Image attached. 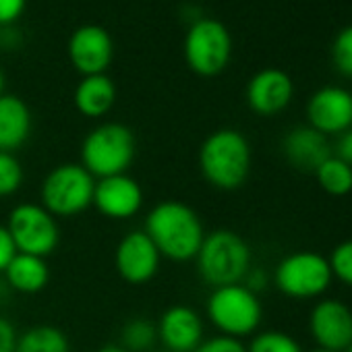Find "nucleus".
<instances>
[{
	"label": "nucleus",
	"instance_id": "aec40b11",
	"mask_svg": "<svg viewBox=\"0 0 352 352\" xmlns=\"http://www.w3.org/2000/svg\"><path fill=\"white\" fill-rule=\"evenodd\" d=\"M3 274L7 284L23 294H36L44 290L50 280V267L46 259L28 253H17Z\"/></svg>",
	"mask_w": 352,
	"mask_h": 352
},
{
	"label": "nucleus",
	"instance_id": "c85d7f7f",
	"mask_svg": "<svg viewBox=\"0 0 352 352\" xmlns=\"http://www.w3.org/2000/svg\"><path fill=\"white\" fill-rule=\"evenodd\" d=\"M28 0H0V25L17 21L25 11Z\"/></svg>",
	"mask_w": 352,
	"mask_h": 352
},
{
	"label": "nucleus",
	"instance_id": "c756f323",
	"mask_svg": "<svg viewBox=\"0 0 352 352\" xmlns=\"http://www.w3.org/2000/svg\"><path fill=\"white\" fill-rule=\"evenodd\" d=\"M17 255V249H15V243L7 230V226L0 224V274L7 270V265L11 263V259Z\"/></svg>",
	"mask_w": 352,
	"mask_h": 352
},
{
	"label": "nucleus",
	"instance_id": "a211bd4d",
	"mask_svg": "<svg viewBox=\"0 0 352 352\" xmlns=\"http://www.w3.org/2000/svg\"><path fill=\"white\" fill-rule=\"evenodd\" d=\"M32 135V110L17 98L3 94L0 96V151L13 153L23 147Z\"/></svg>",
	"mask_w": 352,
	"mask_h": 352
},
{
	"label": "nucleus",
	"instance_id": "ddd939ff",
	"mask_svg": "<svg viewBox=\"0 0 352 352\" xmlns=\"http://www.w3.org/2000/svg\"><path fill=\"white\" fill-rule=\"evenodd\" d=\"M91 206L110 220H129L143 206V189L129 174L106 176L96 181Z\"/></svg>",
	"mask_w": 352,
	"mask_h": 352
},
{
	"label": "nucleus",
	"instance_id": "f03ea898",
	"mask_svg": "<svg viewBox=\"0 0 352 352\" xmlns=\"http://www.w3.org/2000/svg\"><path fill=\"white\" fill-rule=\"evenodd\" d=\"M204 179L220 191L241 189L251 174V145L236 129H218L199 147Z\"/></svg>",
	"mask_w": 352,
	"mask_h": 352
},
{
	"label": "nucleus",
	"instance_id": "0eeeda50",
	"mask_svg": "<svg viewBox=\"0 0 352 352\" xmlns=\"http://www.w3.org/2000/svg\"><path fill=\"white\" fill-rule=\"evenodd\" d=\"M185 58L193 73L201 77L220 75L232 56V38L218 19H197L185 36Z\"/></svg>",
	"mask_w": 352,
	"mask_h": 352
},
{
	"label": "nucleus",
	"instance_id": "393cba45",
	"mask_svg": "<svg viewBox=\"0 0 352 352\" xmlns=\"http://www.w3.org/2000/svg\"><path fill=\"white\" fill-rule=\"evenodd\" d=\"M23 185V166L15 153L0 151V197L15 195Z\"/></svg>",
	"mask_w": 352,
	"mask_h": 352
},
{
	"label": "nucleus",
	"instance_id": "72a5a7b5",
	"mask_svg": "<svg viewBox=\"0 0 352 352\" xmlns=\"http://www.w3.org/2000/svg\"><path fill=\"white\" fill-rule=\"evenodd\" d=\"M5 91V75H3V69H0V96Z\"/></svg>",
	"mask_w": 352,
	"mask_h": 352
},
{
	"label": "nucleus",
	"instance_id": "9d476101",
	"mask_svg": "<svg viewBox=\"0 0 352 352\" xmlns=\"http://www.w3.org/2000/svg\"><path fill=\"white\" fill-rule=\"evenodd\" d=\"M162 255L143 230H133L122 236L114 253V265L120 278L129 284H145L155 278Z\"/></svg>",
	"mask_w": 352,
	"mask_h": 352
},
{
	"label": "nucleus",
	"instance_id": "20e7f679",
	"mask_svg": "<svg viewBox=\"0 0 352 352\" xmlns=\"http://www.w3.org/2000/svg\"><path fill=\"white\" fill-rule=\"evenodd\" d=\"M199 276L212 286L241 284L251 270V249L234 230H214L206 234L195 257Z\"/></svg>",
	"mask_w": 352,
	"mask_h": 352
},
{
	"label": "nucleus",
	"instance_id": "f257e3e1",
	"mask_svg": "<svg viewBox=\"0 0 352 352\" xmlns=\"http://www.w3.org/2000/svg\"><path fill=\"white\" fill-rule=\"evenodd\" d=\"M143 232L157 253L170 261H191L206 239V228L197 212L181 201H160L145 218Z\"/></svg>",
	"mask_w": 352,
	"mask_h": 352
},
{
	"label": "nucleus",
	"instance_id": "cd10ccee",
	"mask_svg": "<svg viewBox=\"0 0 352 352\" xmlns=\"http://www.w3.org/2000/svg\"><path fill=\"white\" fill-rule=\"evenodd\" d=\"M193 352H247V346L236 338H228L220 333L216 338L204 340Z\"/></svg>",
	"mask_w": 352,
	"mask_h": 352
},
{
	"label": "nucleus",
	"instance_id": "1a4fd4ad",
	"mask_svg": "<svg viewBox=\"0 0 352 352\" xmlns=\"http://www.w3.org/2000/svg\"><path fill=\"white\" fill-rule=\"evenodd\" d=\"M276 286L290 298H315L323 294L333 276L329 261L315 251H296L286 255L274 274Z\"/></svg>",
	"mask_w": 352,
	"mask_h": 352
},
{
	"label": "nucleus",
	"instance_id": "2eb2a0df",
	"mask_svg": "<svg viewBox=\"0 0 352 352\" xmlns=\"http://www.w3.org/2000/svg\"><path fill=\"white\" fill-rule=\"evenodd\" d=\"M162 348L172 352H193L204 338V321L199 313L187 305H174L160 315L155 325Z\"/></svg>",
	"mask_w": 352,
	"mask_h": 352
},
{
	"label": "nucleus",
	"instance_id": "b1692460",
	"mask_svg": "<svg viewBox=\"0 0 352 352\" xmlns=\"http://www.w3.org/2000/svg\"><path fill=\"white\" fill-rule=\"evenodd\" d=\"M247 352H302V348L292 336L278 329H267L253 336Z\"/></svg>",
	"mask_w": 352,
	"mask_h": 352
},
{
	"label": "nucleus",
	"instance_id": "4468645a",
	"mask_svg": "<svg viewBox=\"0 0 352 352\" xmlns=\"http://www.w3.org/2000/svg\"><path fill=\"white\" fill-rule=\"evenodd\" d=\"M309 329L319 348L344 352L352 342V311L336 298L319 300L311 311Z\"/></svg>",
	"mask_w": 352,
	"mask_h": 352
},
{
	"label": "nucleus",
	"instance_id": "bb28decb",
	"mask_svg": "<svg viewBox=\"0 0 352 352\" xmlns=\"http://www.w3.org/2000/svg\"><path fill=\"white\" fill-rule=\"evenodd\" d=\"M327 261H329V267H331V276L342 280L346 286L352 288V241L340 243L331 251Z\"/></svg>",
	"mask_w": 352,
	"mask_h": 352
},
{
	"label": "nucleus",
	"instance_id": "a878e982",
	"mask_svg": "<svg viewBox=\"0 0 352 352\" xmlns=\"http://www.w3.org/2000/svg\"><path fill=\"white\" fill-rule=\"evenodd\" d=\"M331 60L340 75L352 79V25L344 28L331 44Z\"/></svg>",
	"mask_w": 352,
	"mask_h": 352
},
{
	"label": "nucleus",
	"instance_id": "9b49d317",
	"mask_svg": "<svg viewBox=\"0 0 352 352\" xmlns=\"http://www.w3.org/2000/svg\"><path fill=\"white\" fill-rule=\"evenodd\" d=\"M69 58L73 67L83 75H102L112 63L114 44L110 34L102 25H81L69 38Z\"/></svg>",
	"mask_w": 352,
	"mask_h": 352
},
{
	"label": "nucleus",
	"instance_id": "2f4dec72",
	"mask_svg": "<svg viewBox=\"0 0 352 352\" xmlns=\"http://www.w3.org/2000/svg\"><path fill=\"white\" fill-rule=\"evenodd\" d=\"M17 346V331L13 323L5 317H0V352H15Z\"/></svg>",
	"mask_w": 352,
	"mask_h": 352
},
{
	"label": "nucleus",
	"instance_id": "c9c22d12",
	"mask_svg": "<svg viewBox=\"0 0 352 352\" xmlns=\"http://www.w3.org/2000/svg\"><path fill=\"white\" fill-rule=\"evenodd\" d=\"M344 352H352V342H350V344H348V348H346V350H344Z\"/></svg>",
	"mask_w": 352,
	"mask_h": 352
},
{
	"label": "nucleus",
	"instance_id": "5701e85b",
	"mask_svg": "<svg viewBox=\"0 0 352 352\" xmlns=\"http://www.w3.org/2000/svg\"><path fill=\"white\" fill-rule=\"evenodd\" d=\"M157 340L155 323H151L145 317L131 319L120 333V346L126 352H149L153 350V344Z\"/></svg>",
	"mask_w": 352,
	"mask_h": 352
},
{
	"label": "nucleus",
	"instance_id": "423d86ee",
	"mask_svg": "<svg viewBox=\"0 0 352 352\" xmlns=\"http://www.w3.org/2000/svg\"><path fill=\"white\" fill-rule=\"evenodd\" d=\"M206 311L210 321L222 331V336L236 340L255 333L263 315L257 294L245 284L214 288L208 298Z\"/></svg>",
	"mask_w": 352,
	"mask_h": 352
},
{
	"label": "nucleus",
	"instance_id": "7c9ffc66",
	"mask_svg": "<svg viewBox=\"0 0 352 352\" xmlns=\"http://www.w3.org/2000/svg\"><path fill=\"white\" fill-rule=\"evenodd\" d=\"M331 153L336 157H340L342 162H346L348 166H352V126L338 135V141H336V147L331 149Z\"/></svg>",
	"mask_w": 352,
	"mask_h": 352
},
{
	"label": "nucleus",
	"instance_id": "7ed1b4c3",
	"mask_svg": "<svg viewBox=\"0 0 352 352\" xmlns=\"http://www.w3.org/2000/svg\"><path fill=\"white\" fill-rule=\"evenodd\" d=\"M137 155V139L126 124L104 122L91 129L81 143V166L94 179L126 174Z\"/></svg>",
	"mask_w": 352,
	"mask_h": 352
},
{
	"label": "nucleus",
	"instance_id": "f704fd0d",
	"mask_svg": "<svg viewBox=\"0 0 352 352\" xmlns=\"http://www.w3.org/2000/svg\"><path fill=\"white\" fill-rule=\"evenodd\" d=\"M149 352H172V350H166V348H160V350H149Z\"/></svg>",
	"mask_w": 352,
	"mask_h": 352
},
{
	"label": "nucleus",
	"instance_id": "f8f14e48",
	"mask_svg": "<svg viewBox=\"0 0 352 352\" xmlns=\"http://www.w3.org/2000/svg\"><path fill=\"white\" fill-rule=\"evenodd\" d=\"M309 126L321 135H340L352 126V94L338 85L317 89L307 102Z\"/></svg>",
	"mask_w": 352,
	"mask_h": 352
},
{
	"label": "nucleus",
	"instance_id": "473e14b6",
	"mask_svg": "<svg viewBox=\"0 0 352 352\" xmlns=\"http://www.w3.org/2000/svg\"><path fill=\"white\" fill-rule=\"evenodd\" d=\"M98 352H126L122 346H116V344H110V346H104V348H100Z\"/></svg>",
	"mask_w": 352,
	"mask_h": 352
},
{
	"label": "nucleus",
	"instance_id": "4be33fe9",
	"mask_svg": "<svg viewBox=\"0 0 352 352\" xmlns=\"http://www.w3.org/2000/svg\"><path fill=\"white\" fill-rule=\"evenodd\" d=\"M319 187L331 197H344L352 191V166L336 157L333 153L315 170Z\"/></svg>",
	"mask_w": 352,
	"mask_h": 352
},
{
	"label": "nucleus",
	"instance_id": "dca6fc26",
	"mask_svg": "<svg viewBox=\"0 0 352 352\" xmlns=\"http://www.w3.org/2000/svg\"><path fill=\"white\" fill-rule=\"evenodd\" d=\"M294 96V83L282 69H263L255 73L247 85V104L255 114H280Z\"/></svg>",
	"mask_w": 352,
	"mask_h": 352
},
{
	"label": "nucleus",
	"instance_id": "e433bc0d",
	"mask_svg": "<svg viewBox=\"0 0 352 352\" xmlns=\"http://www.w3.org/2000/svg\"><path fill=\"white\" fill-rule=\"evenodd\" d=\"M313 352H331V350H323V348H317V350H313Z\"/></svg>",
	"mask_w": 352,
	"mask_h": 352
},
{
	"label": "nucleus",
	"instance_id": "39448f33",
	"mask_svg": "<svg viewBox=\"0 0 352 352\" xmlns=\"http://www.w3.org/2000/svg\"><path fill=\"white\" fill-rule=\"evenodd\" d=\"M96 179L75 162L52 168L40 189L42 208L54 218H73L94 204Z\"/></svg>",
	"mask_w": 352,
	"mask_h": 352
},
{
	"label": "nucleus",
	"instance_id": "6e6552de",
	"mask_svg": "<svg viewBox=\"0 0 352 352\" xmlns=\"http://www.w3.org/2000/svg\"><path fill=\"white\" fill-rule=\"evenodd\" d=\"M7 230L15 243L17 253H28L46 259L60 241L56 218L38 204H19L11 210Z\"/></svg>",
	"mask_w": 352,
	"mask_h": 352
},
{
	"label": "nucleus",
	"instance_id": "f3484780",
	"mask_svg": "<svg viewBox=\"0 0 352 352\" xmlns=\"http://www.w3.org/2000/svg\"><path fill=\"white\" fill-rule=\"evenodd\" d=\"M282 149L290 166H294L300 172H313V174L331 155V145L327 137L309 124L292 129L284 137Z\"/></svg>",
	"mask_w": 352,
	"mask_h": 352
},
{
	"label": "nucleus",
	"instance_id": "412c9836",
	"mask_svg": "<svg viewBox=\"0 0 352 352\" xmlns=\"http://www.w3.org/2000/svg\"><path fill=\"white\" fill-rule=\"evenodd\" d=\"M15 352H71L69 338L54 325H36L17 338Z\"/></svg>",
	"mask_w": 352,
	"mask_h": 352
},
{
	"label": "nucleus",
	"instance_id": "6ab92c4d",
	"mask_svg": "<svg viewBox=\"0 0 352 352\" xmlns=\"http://www.w3.org/2000/svg\"><path fill=\"white\" fill-rule=\"evenodd\" d=\"M114 102H116V85L106 73L83 77L75 89V108L79 110V114L87 118L106 116L112 110Z\"/></svg>",
	"mask_w": 352,
	"mask_h": 352
}]
</instances>
